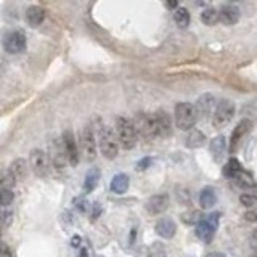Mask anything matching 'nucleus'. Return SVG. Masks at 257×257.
Returning a JSON list of instances; mask_svg holds the SVG:
<instances>
[{"label": "nucleus", "instance_id": "1", "mask_svg": "<svg viewBox=\"0 0 257 257\" xmlns=\"http://www.w3.org/2000/svg\"><path fill=\"white\" fill-rule=\"evenodd\" d=\"M116 138L118 143L124 150H132L137 145V130L134 127V122L129 118L119 116L116 119Z\"/></svg>", "mask_w": 257, "mask_h": 257}, {"label": "nucleus", "instance_id": "2", "mask_svg": "<svg viewBox=\"0 0 257 257\" xmlns=\"http://www.w3.org/2000/svg\"><path fill=\"white\" fill-rule=\"evenodd\" d=\"M174 116H175L177 129L183 130V132H187V130H191L193 127H195V124H196V120H198V114H196L195 104L187 103V102H180V103L175 104Z\"/></svg>", "mask_w": 257, "mask_h": 257}, {"label": "nucleus", "instance_id": "3", "mask_svg": "<svg viewBox=\"0 0 257 257\" xmlns=\"http://www.w3.org/2000/svg\"><path fill=\"white\" fill-rule=\"evenodd\" d=\"M98 146L102 154L106 159H114L118 156L119 151V143L114 132L106 125H102L98 130Z\"/></svg>", "mask_w": 257, "mask_h": 257}, {"label": "nucleus", "instance_id": "4", "mask_svg": "<svg viewBox=\"0 0 257 257\" xmlns=\"http://www.w3.org/2000/svg\"><path fill=\"white\" fill-rule=\"evenodd\" d=\"M235 116V104L230 100H222L220 103H217L216 111L212 116V125L216 129H223L230 120Z\"/></svg>", "mask_w": 257, "mask_h": 257}, {"label": "nucleus", "instance_id": "5", "mask_svg": "<svg viewBox=\"0 0 257 257\" xmlns=\"http://www.w3.org/2000/svg\"><path fill=\"white\" fill-rule=\"evenodd\" d=\"M81 148H82V154L84 159L87 162H92L97 156V138H95V132H93V127L90 124L86 125L82 130L81 135Z\"/></svg>", "mask_w": 257, "mask_h": 257}, {"label": "nucleus", "instance_id": "6", "mask_svg": "<svg viewBox=\"0 0 257 257\" xmlns=\"http://www.w3.org/2000/svg\"><path fill=\"white\" fill-rule=\"evenodd\" d=\"M132 122H134L135 130H137L138 137H141V138L146 140V141L153 140L156 137L154 124H153V116H150V114H146V113H138Z\"/></svg>", "mask_w": 257, "mask_h": 257}, {"label": "nucleus", "instance_id": "7", "mask_svg": "<svg viewBox=\"0 0 257 257\" xmlns=\"http://www.w3.org/2000/svg\"><path fill=\"white\" fill-rule=\"evenodd\" d=\"M61 145H63V151H65L66 161L69 162L71 166H77V162L81 159V153H79V146H77V141L71 129L63 132Z\"/></svg>", "mask_w": 257, "mask_h": 257}, {"label": "nucleus", "instance_id": "8", "mask_svg": "<svg viewBox=\"0 0 257 257\" xmlns=\"http://www.w3.org/2000/svg\"><path fill=\"white\" fill-rule=\"evenodd\" d=\"M219 217H220V214L216 212V214L207 216L206 219H203L201 222L196 225V237L201 241H204V243H211L214 238V233H216V230H217Z\"/></svg>", "mask_w": 257, "mask_h": 257}, {"label": "nucleus", "instance_id": "9", "mask_svg": "<svg viewBox=\"0 0 257 257\" xmlns=\"http://www.w3.org/2000/svg\"><path fill=\"white\" fill-rule=\"evenodd\" d=\"M29 164L31 169L37 177H47L50 171V159L45 151L42 150H33L29 154Z\"/></svg>", "mask_w": 257, "mask_h": 257}, {"label": "nucleus", "instance_id": "10", "mask_svg": "<svg viewBox=\"0 0 257 257\" xmlns=\"http://www.w3.org/2000/svg\"><path fill=\"white\" fill-rule=\"evenodd\" d=\"M153 124H154V132L156 137L161 138H169L174 129H172V119L164 109H158L153 114Z\"/></svg>", "mask_w": 257, "mask_h": 257}, {"label": "nucleus", "instance_id": "11", "mask_svg": "<svg viewBox=\"0 0 257 257\" xmlns=\"http://www.w3.org/2000/svg\"><path fill=\"white\" fill-rule=\"evenodd\" d=\"M3 47L8 53H21L26 50V35L21 31H13L3 40Z\"/></svg>", "mask_w": 257, "mask_h": 257}, {"label": "nucleus", "instance_id": "12", "mask_svg": "<svg viewBox=\"0 0 257 257\" xmlns=\"http://www.w3.org/2000/svg\"><path fill=\"white\" fill-rule=\"evenodd\" d=\"M251 129H253V122H251L249 119L240 120V124L233 129V134H232V137H230V153H237L240 143L243 141L246 135H248Z\"/></svg>", "mask_w": 257, "mask_h": 257}, {"label": "nucleus", "instance_id": "13", "mask_svg": "<svg viewBox=\"0 0 257 257\" xmlns=\"http://www.w3.org/2000/svg\"><path fill=\"white\" fill-rule=\"evenodd\" d=\"M214 106H216V98L211 93H204L198 100H196V104H195V109H196V114H198V119H207L209 116H212L214 113Z\"/></svg>", "mask_w": 257, "mask_h": 257}, {"label": "nucleus", "instance_id": "14", "mask_svg": "<svg viewBox=\"0 0 257 257\" xmlns=\"http://www.w3.org/2000/svg\"><path fill=\"white\" fill-rule=\"evenodd\" d=\"M240 19V8L237 5H232V3H227V5H222V7L219 8V21L225 26H232V24H237Z\"/></svg>", "mask_w": 257, "mask_h": 257}, {"label": "nucleus", "instance_id": "15", "mask_svg": "<svg viewBox=\"0 0 257 257\" xmlns=\"http://www.w3.org/2000/svg\"><path fill=\"white\" fill-rule=\"evenodd\" d=\"M169 207V196L167 195H156L151 196L146 203V211L153 216H158V214H162L166 209Z\"/></svg>", "mask_w": 257, "mask_h": 257}, {"label": "nucleus", "instance_id": "16", "mask_svg": "<svg viewBox=\"0 0 257 257\" xmlns=\"http://www.w3.org/2000/svg\"><path fill=\"white\" fill-rule=\"evenodd\" d=\"M156 233L159 235V237L166 238V240H171L174 238V235L177 232V227H175V222L169 217H162L158 220V223H156Z\"/></svg>", "mask_w": 257, "mask_h": 257}, {"label": "nucleus", "instance_id": "17", "mask_svg": "<svg viewBox=\"0 0 257 257\" xmlns=\"http://www.w3.org/2000/svg\"><path fill=\"white\" fill-rule=\"evenodd\" d=\"M211 154L214 161H222L223 156H225V151H227V138L223 137V135H217L216 138L211 141Z\"/></svg>", "mask_w": 257, "mask_h": 257}, {"label": "nucleus", "instance_id": "18", "mask_svg": "<svg viewBox=\"0 0 257 257\" xmlns=\"http://www.w3.org/2000/svg\"><path fill=\"white\" fill-rule=\"evenodd\" d=\"M44 19H45V10L39 7V5H33V7L26 10V21L31 26H39L44 23Z\"/></svg>", "mask_w": 257, "mask_h": 257}, {"label": "nucleus", "instance_id": "19", "mask_svg": "<svg viewBox=\"0 0 257 257\" xmlns=\"http://www.w3.org/2000/svg\"><path fill=\"white\" fill-rule=\"evenodd\" d=\"M109 188H111V191L116 193V195H124V193L129 190V175L116 174L113 177Z\"/></svg>", "mask_w": 257, "mask_h": 257}, {"label": "nucleus", "instance_id": "20", "mask_svg": "<svg viewBox=\"0 0 257 257\" xmlns=\"http://www.w3.org/2000/svg\"><path fill=\"white\" fill-rule=\"evenodd\" d=\"M217 201V195L216 190L212 187H206L203 188L201 193H199V204H201L203 209H211Z\"/></svg>", "mask_w": 257, "mask_h": 257}, {"label": "nucleus", "instance_id": "21", "mask_svg": "<svg viewBox=\"0 0 257 257\" xmlns=\"http://www.w3.org/2000/svg\"><path fill=\"white\" fill-rule=\"evenodd\" d=\"M8 172L12 174V177L15 178V180H21V178H24L26 175V172H28V164H26V161L24 159H17V161H13L12 164H10V169Z\"/></svg>", "mask_w": 257, "mask_h": 257}, {"label": "nucleus", "instance_id": "22", "mask_svg": "<svg viewBox=\"0 0 257 257\" xmlns=\"http://www.w3.org/2000/svg\"><path fill=\"white\" fill-rule=\"evenodd\" d=\"M204 143H206V135L199 132V130H190L188 137L185 138V145L188 148H199Z\"/></svg>", "mask_w": 257, "mask_h": 257}, {"label": "nucleus", "instance_id": "23", "mask_svg": "<svg viewBox=\"0 0 257 257\" xmlns=\"http://www.w3.org/2000/svg\"><path fill=\"white\" fill-rule=\"evenodd\" d=\"M100 182V171L98 169H90L87 172L86 180H84V190L86 193H92L97 188Z\"/></svg>", "mask_w": 257, "mask_h": 257}, {"label": "nucleus", "instance_id": "24", "mask_svg": "<svg viewBox=\"0 0 257 257\" xmlns=\"http://www.w3.org/2000/svg\"><path fill=\"white\" fill-rule=\"evenodd\" d=\"M174 21L177 23L178 28L185 29L188 24H190L191 17H190V12L185 8V7H178L177 10H174Z\"/></svg>", "mask_w": 257, "mask_h": 257}, {"label": "nucleus", "instance_id": "25", "mask_svg": "<svg viewBox=\"0 0 257 257\" xmlns=\"http://www.w3.org/2000/svg\"><path fill=\"white\" fill-rule=\"evenodd\" d=\"M201 21L206 26H214L219 23V10L217 8H206L201 13Z\"/></svg>", "mask_w": 257, "mask_h": 257}, {"label": "nucleus", "instance_id": "26", "mask_svg": "<svg viewBox=\"0 0 257 257\" xmlns=\"http://www.w3.org/2000/svg\"><path fill=\"white\" fill-rule=\"evenodd\" d=\"M243 166L240 164V162L237 159H230L227 162V166L223 167V175L225 177H230V178H235L237 177L240 172H243Z\"/></svg>", "mask_w": 257, "mask_h": 257}, {"label": "nucleus", "instance_id": "27", "mask_svg": "<svg viewBox=\"0 0 257 257\" xmlns=\"http://www.w3.org/2000/svg\"><path fill=\"white\" fill-rule=\"evenodd\" d=\"M13 199H15V193L10 190V188L0 187V206L2 207L10 206V204L13 203Z\"/></svg>", "mask_w": 257, "mask_h": 257}, {"label": "nucleus", "instance_id": "28", "mask_svg": "<svg viewBox=\"0 0 257 257\" xmlns=\"http://www.w3.org/2000/svg\"><path fill=\"white\" fill-rule=\"evenodd\" d=\"M182 219H183V222L188 223V225H193V223L198 225L203 220V216H201V212L199 211H190V212L183 214Z\"/></svg>", "mask_w": 257, "mask_h": 257}, {"label": "nucleus", "instance_id": "29", "mask_svg": "<svg viewBox=\"0 0 257 257\" xmlns=\"http://www.w3.org/2000/svg\"><path fill=\"white\" fill-rule=\"evenodd\" d=\"M13 217V212L10 211L8 207H2L0 206V227H5V225H10Z\"/></svg>", "mask_w": 257, "mask_h": 257}, {"label": "nucleus", "instance_id": "30", "mask_svg": "<svg viewBox=\"0 0 257 257\" xmlns=\"http://www.w3.org/2000/svg\"><path fill=\"white\" fill-rule=\"evenodd\" d=\"M15 178L12 177V174L7 171V172H3V174H0V187H3V188H10L12 190V187L15 185Z\"/></svg>", "mask_w": 257, "mask_h": 257}, {"label": "nucleus", "instance_id": "31", "mask_svg": "<svg viewBox=\"0 0 257 257\" xmlns=\"http://www.w3.org/2000/svg\"><path fill=\"white\" fill-rule=\"evenodd\" d=\"M240 201L244 204V206H248V207H253V206H257V195L254 193H251V195H243L240 198Z\"/></svg>", "mask_w": 257, "mask_h": 257}, {"label": "nucleus", "instance_id": "32", "mask_svg": "<svg viewBox=\"0 0 257 257\" xmlns=\"http://www.w3.org/2000/svg\"><path fill=\"white\" fill-rule=\"evenodd\" d=\"M74 206H76L77 211L86 212L87 209H88V203H87L86 198H76V199H74Z\"/></svg>", "mask_w": 257, "mask_h": 257}, {"label": "nucleus", "instance_id": "33", "mask_svg": "<svg viewBox=\"0 0 257 257\" xmlns=\"http://www.w3.org/2000/svg\"><path fill=\"white\" fill-rule=\"evenodd\" d=\"M0 257H13L12 249H10L8 244H5L3 241H0Z\"/></svg>", "mask_w": 257, "mask_h": 257}, {"label": "nucleus", "instance_id": "34", "mask_svg": "<svg viewBox=\"0 0 257 257\" xmlns=\"http://www.w3.org/2000/svg\"><path fill=\"white\" fill-rule=\"evenodd\" d=\"M244 219L248 220V222H253V223H257V209H251L244 214Z\"/></svg>", "mask_w": 257, "mask_h": 257}, {"label": "nucleus", "instance_id": "35", "mask_svg": "<svg viewBox=\"0 0 257 257\" xmlns=\"http://www.w3.org/2000/svg\"><path fill=\"white\" fill-rule=\"evenodd\" d=\"M150 164H151V159H150V158H145V159H141V161L138 162L137 167H138V171H145V169H148Z\"/></svg>", "mask_w": 257, "mask_h": 257}, {"label": "nucleus", "instance_id": "36", "mask_svg": "<svg viewBox=\"0 0 257 257\" xmlns=\"http://www.w3.org/2000/svg\"><path fill=\"white\" fill-rule=\"evenodd\" d=\"M102 212V207H100V204H93V211H92V220H95L98 217V214Z\"/></svg>", "mask_w": 257, "mask_h": 257}, {"label": "nucleus", "instance_id": "37", "mask_svg": "<svg viewBox=\"0 0 257 257\" xmlns=\"http://www.w3.org/2000/svg\"><path fill=\"white\" fill-rule=\"evenodd\" d=\"M81 243V238L79 237H74V238H72V246H74V248H79V244Z\"/></svg>", "mask_w": 257, "mask_h": 257}, {"label": "nucleus", "instance_id": "38", "mask_svg": "<svg viewBox=\"0 0 257 257\" xmlns=\"http://www.w3.org/2000/svg\"><path fill=\"white\" fill-rule=\"evenodd\" d=\"M167 8H178V3L177 2H167Z\"/></svg>", "mask_w": 257, "mask_h": 257}, {"label": "nucleus", "instance_id": "39", "mask_svg": "<svg viewBox=\"0 0 257 257\" xmlns=\"http://www.w3.org/2000/svg\"><path fill=\"white\" fill-rule=\"evenodd\" d=\"M206 257H225L222 253H211V254H207Z\"/></svg>", "mask_w": 257, "mask_h": 257}, {"label": "nucleus", "instance_id": "40", "mask_svg": "<svg viewBox=\"0 0 257 257\" xmlns=\"http://www.w3.org/2000/svg\"><path fill=\"white\" fill-rule=\"evenodd\" d=\"M79 257H87V249H86V248L81 249V256H79Z\"/></svg>", "mask_w": 257, "mask_h": 257}, {"label": "nucleus", "instance_id": "41", "mask_svg": "<svg viewBox=\"0 0 257 257\" xmlns=\"http://www.w3.org/2000/svg\"><path fill=\"white\" fill-rule=\"evenodd\" d=\"M254 257H257V249L254 251Z\"/></svg>", "mask_w": 257, "mask_h": 257}, {"label": "nucleus", "instance_id": "42", "mask_svg": "<svg viewBox=\"0 0 257 257\" xmlns=\"http://www.w3.org/2000/svg\"><path fill=\"white\" fill-rule=\"evenodd\" d=\"M0 233H2V227H0Z\"/></svg>", "mask_w": 257, "mask_h": 257}, {"label": "nucleus", "instance_id": "43", "mask_svg": "<svg viewBox=\"0 0 257 257\" xmlns=\"http://www.w3.org/2000/svg\"><path fill=\"white\" fill-rule=\"evenodd\" d=\"M256 237H257V230H256Z\"/></svg>", "mask_w": 257, "mask_h": 257}]
</instances>
